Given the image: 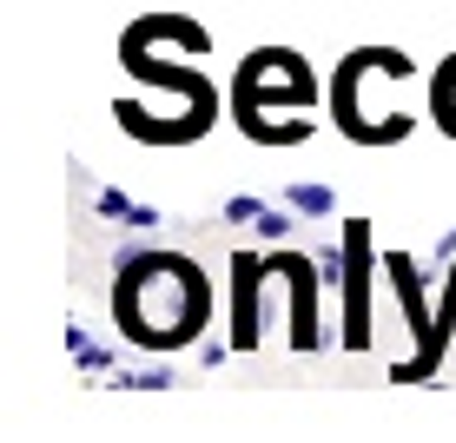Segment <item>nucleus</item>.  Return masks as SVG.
I'll list each match as a JSON object with an SVG mask.
<instances>
[{
  "label": "nucleus",
  "mask_w": 456,
  "mask_h": 443,
  "mask_svg": "<svg viewBox=\"0 0 456 443\" xmlns=\"http://www.w3.org/2000/svg\"><path fill=\"white\" fill-rule=\"evenodd\" d=\"M113 318L126 344H139L146 357H172L185 344H199V331L212 324V284L185 251H152V245L119 251Z\"/></svg>",
  "instance_id": "obj_1"
},
{
  "label": "nucleus",
  "mask_w": 456,
  "mask_h": 443,
  "mask_svg": "<svg viewBox=\"0 0 456 443\" xmlns=\"http://www.w3.org/2000/svg\"><path fill=\"white\" fill-rule=\"evenodd\" d=\"M417 100H430V73L397 46H357L331 67V126L351 146H403Z\"/></svg>",
  "instance_id": "obj_2"
},
{
  "label": "nucleus",
  "mask_w": 456,
  "mask_h": 443,
  "mask_svg": "<svg viewBox=\"0 0 456 443\" xmlns=\"http://www.w3.org/2000/svg\"><path fill=\"white\" fill-rule=\"evenodd\" d=\"M318 73L305 67V53L291 46H258L245 53V67L232 73V126L251 139V146H305L318 133Z\"/></svg>",
  "instance_id": "obj_3"
},
{
  "label": "nucleus",
  "mask_w": 456,
  "mask_h": 443,
  "mask_svg": "<svg viewBox=\"0 0 456 443\" xmlns=\"http://www.w3.org/2000/svg\"><path fill=\"white\" fill-rule=\"evenodd\" d=\"M272 278L291 305V351H324V324H318V298H324V272H318V251H272Z\"/></svg>",
  "instance_id": "obj_4"
},
{
  "label": "nucleus",
  "mask_w": 456,
  "mask_h": 443,
  "mask_svg": "<svg viewBox=\"0 0 456 443\" xmlns=\"http://www.w3.org/2000/svg\"><path fill=\"white\" fill-rule=\"evenodd\" d=\"M225 298H232V318H225L232 344H239V351H258L265 331H272V318H265V311H272V258H265V251H232Z\"/></svg>",
  "instance_id": "obj_5"
},
{
  "label": "nucleus",
  "mask_w": 456,
  "mask_h": 443,
  "mask_svg": "<svg viewBox=\"0 0 456 443\" xmlns=\"http://www.w3.org/2000/svg\"><path fill=\"white\" fill-rule=\"evenodd\" d=\"M93 212H100L106 226H126V232H159L166 226L159 205H139L133 193H119V185H100V193H93Z\"/></svg>",
  "instance_id": "obj_6"
},
{
  "label": "nucleus",
  "mask_w": 456,
  "mask_h": 443,
  "mask_svg": "<svg viewBox=\"0 0 456 443\" xmlns=\"http://www.w3.org/2000/svg\"><path fill=\"white\" fill-rule=\"evenodd\" d=\"M67 357H73V371H80L86 384H100V377H119V344H100L86 324H67Z\"/></svg>",
  "instance_id": "obj_7"
},
{
  "label": "nucleus",
  "mask_w": 456,
  "mask_h": 443,
  "mask_svg": "<svg viewBox=\"0 0 456 443\" xmlns=\"http://www.w3.org/2000/svg\"><path fill=\"white\" fill-rule=\"evenodd\" d=\"M278 199H285L291 212L305 218V226H324V218H338V185H324V179H297V185H285Z\"/></svg>",
  "instance_id": "obj_8"
},
{
  "label": "nucleus",
  "mask_w": 456,
  "mask_h": 443,
  "mask_svg": "<svg viewBox=\"0 0 456 443\" xmlns=\"http://www.w3.org/2000/svg\"><path fill=\"white\" fill-rule=\"evenodd\" d=\"M423 106H430L436 133H444V139H456V53H450L444 67L430 73V100H423Z\"/></svg>",
  "instance_id": "obj_9"
},
{
  "label": "nucleus",
  "mask_w": 456,
  "mask_h": 443,
  "mask_svg": "<svg viewBox=\"0 0 456 443\" xmlns=\"http://www.w3.org/2000/svg\"><path fill=\"white\" fill-rule=\"evenodd\" d=\"M297 226H305V218H297L285 199H265V212L251 218V239L258 245H285V239H297Z\"/></svg>",
  "instance_id": "obj_10"
},
{
  "label": "nucleus",
  "mask_w": 456,
  "mask_h": 443,
  "mask_svg": "<svg viewBox=\"0 0 456 443\" xmlns=\"http://www.w3.org/2000/svg\"><path fill=\"white\" fill-rule=\"evenodd\" d=\"M436 344H444V357L456 344V258L444 265V278H436Z\"/></svg>",
  "instance_id": "obj_11"
},
{
  "label": "nucleus",
  "mask_w": 456,
  "mask_h": 443,
  "mask_svg": "<svg viewBox=\"0 0 456 443\" xmlns=\"http://www.w3.org/2000/svg\"><path fill=\"white\" fill-rule=\"evenodd\" d=\"M172 384H179L172 357H152V364H139V371H126V364H119V390H172Z\"/></svg>",
  "instance_id": "obj_12"
},
{
  "label": "nucleus",
  "mask_w": 456,
  "mask_h": 443,
  "mask_svg": "<svg viewBox=\"0 0 456 443\" xmlns=\"http://www.w3.org/2000/svg\"><path fill=\"white\" fill-rule=\"evenodd\" d=\"M258 212H265L258 193H232L225 205H218V218H225V226H245V232H251V218H258Z\"/></svg>",
  "instance_id": "obj_13"
},
{
  "label": "nucleus",
  "mask_w": 456,
  "mask_h": 443,
  "mask_svg": "<svg viewBox=\"0 0 456 443\" xmlns=\"http://www.w3.org/2000/svg\"><path fill=\"white\" fill-rule=\"evenodd\" d=\"M225 357H239V344H232V338H199V364H206V371H218Z\"/></svg>",
  "instance_id": "obj_14"
},
{
  "label": "nucleus",
  "mask_w": 456,
  "mask_h": 443,
  "mask_svg": "<svg viewBox=\"0 0 456 443\" xmlns=\"http://www.w3.org/2000/svg\"><path fill=\"white\" fill-rule=\"evenodd\" d=\"M450 258H456V226L444 232V239H436V251H430V265H423V272H430V278H436V272H444V265H450Z\"/></svg>",
  "instance_id": "obj_15"
}]
</instances>
